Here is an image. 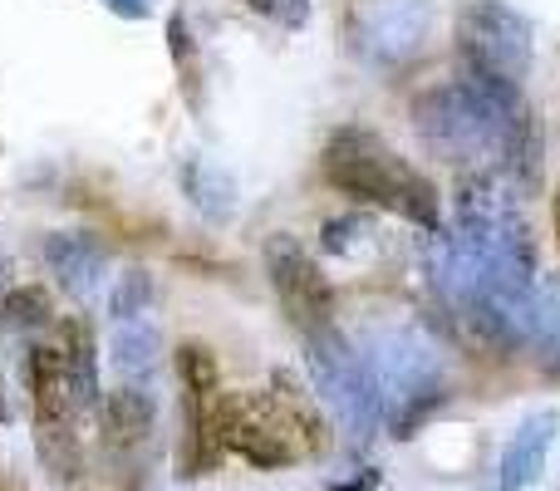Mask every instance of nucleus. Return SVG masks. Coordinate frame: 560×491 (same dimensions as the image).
Wrapping results in <instances>:
<instances>
[{
	"label": "nucleus",
	"mask_w": 560,
	"mask_h": 491,
	"mask_svg": "<svg viewBox=\"0 0 560 491\" xmlns=\"http://www.w3.org/2000/svg\"><path fill=\"white\" fill-rule=\"evenodd\" d=\"M319 167H325V183L339 187L345 197H354V202L384 207V212L413 222L423 236L443 232L438 187L408 157H398L378 133H369V128H335Z\"/></svg>",
	"instance_id": "f257e3e1"
},
{
	"label": "nucleus",
	"mask_w": 560,
	"mask_h": 491,
	"mask_svg": "<svg viewBox=\"0 0 560 491\" xmlns=\"http://www.w3.org/2000/svg\"><path fill=\"white\" fill-rule=\"evenodd\" d=\"M369 374L378 384V404H384V428L404 443L413 437L438 408L447 404V374L438 349L413 329H369L364 349Z\"/></svg>",
	"instance_id": "f03ea898"
},
{
	"label": "nucleus",
	"mask_w": 560,
	"mask_h": 491,
	"mask_svg": "<svg viewBox=\"0 0 560 491\" xmlns=\"http://www.w3.org/2000/svg\"><path fill=\"white\" fill-rule=\"evenodd\" d=\"M305 364L315 378V394L339 418L349 443L364 447L384 428V404H378V384L359 344H349L339 329H319V335H305Z\"/></svg>",
	"instance_id": "7ed1b4c3"
},
{
	"label": "nucleus",
	"mask_w": 560,
	"mask_h": 491,
	"mask_svg": "<svg viewBox=\"0 0 560 491\" xmlns=\"http://www.w3.org/2000/svg\"><path fill=\"white\" fill-rule=\"evenodd\" d=\"M30 404H35V457L49 472V482L79 487L84 477V437H79V408L69 394L65 359L55 344L30 349Z\"/></svg>",
	"instance_id": "20e7f679"
},
{
	"label": "nucleus",
	"mask_w": 560,
	"mask_h": 491,
	"mask_svg": "<svg viewBox=\"0 0 560 491\" xmlns=\"http://www.w3.org/2000/svg\"><path fill=\"white\" fill-rule=\"evenodd\" d=\"M457 59L463 69L487 79H502V84H522L532 74L536 59V30L522 10H512L506 0H467L457 10Z\"/></svg>",
	"instance_id": "39448f33"
},
{
	"label": "nucleus",
	"mask_w": 560,
	"mask_h": 491,
	"mask_svg": "<svg viewBox=\"0 0 560 491\" xmlns=\"http://www.w3.org/2000/svg\"><path fill=\"white\" fill-rule=\"evenodd\" d=\"M266 276H271L280 309H285V319L300 335L335 329V285L290 232L266 236Z\"/></svg>",
	"instance_id": "423d86ee"
},
{
	"label": "nucleus",
	"mask_w": 560,
	"mask_h": 491,
	"mask_svg": "<svg viewBox=\"0 0 560 491\" xmlns=\"http://www.w3.org/2000/svg\"><path fill=\"white\" fill-rule=\"evenodd\" d=\"M428 15L423 0H374L354 15V55L374 69H404L428 49Z\"/></svg>",
	"instance_id": "0eeeda50"
},
{
	"label": "nucleus",
	"mask_w": 560,
	"mask_h": 491,
	"mask_svg": "<svg viewBox=\"0 0 560 491\" xmlns=\"http://www.w3.org/2000/svg\"><path fill=\"white\" fill-rule=\"evenodd\" d=\"M226 453H242L261 472L290 467L300 457L290 428L280 423L271 394H226Z\"/></svg>",
	"instance_id": "6e6552de"
},
{
	"label": "nucleus",
	"mask_w": 560,
	"mask_h": 491,
	"mask_svg": "<svg viewBox=\"0 0 560 491\" xmlns=\"http://www.w3.org/2000/svg\"><path fill=\"white\" fill-rule=\"evenodd\" d=\"M98 423H104V472H124L128 491H138V467L133 453H143L153 443L158 428V398L148 394L143 384H124L114 394H104V408H98Z\"/></svg>",
	"instance_id": "1a4fd4ad"
},
{
	"label": "nucleus",
	"mask_w": 560,
	"mask_h": 491,
	"mask_svg": "<svg viewBox=\"0 0 560 491\" xmlns=\"http://www.w3.org/2000/svg\"><path fill=\"white\" fill-rule=\"evenodd\" d=\"M45 266H49V276H55V285L84 305V300L98 295V285H104V276H108V246L89 232H49Z\"/></svg>",
	"instance_id": "9d476101"
},
{
	"label": "nucleus",
	"mask_w": 560,
	"mask_h": 491,
	"mask_svg": "<svg viewBox=\"0 0 560 491\" xmlns=\"http://www.w3.org/2000/svg\"><path fill=\"white\" fill-rule=\"evenodd\" d=\"M55 349L65 359V378H69V394H74L79 418L104 408V394H98V344H94V325L84 315H65L55 329Z\"/></svg>",
	"instance_id": "9b49d317"
},
{
	"label": "nucleus",
	"mask_w": 560,
	"mask_h": 491,
	"mask_svg": "<svg viewBox=\"0 0 560 491\" xmlns=\"http://www.w3.org/2000/svg\"><path fill=\"white\" fill-rule=\"evenodd\" d=\"M271 404H276L280 423L290 428V437H295L300 457L329 453V423H325V413H319L315 394H305V384H300L290 369H276V374H271Z\"/></svg>",
	"instance_id": "f8f14e48"
},
{
	"label": "nucleus",
	"mask_w": 560,
	"mask_h": 491,
	"mask_svg": "<svg viewBox=\"0 0 560 491\" xmlns=\"http://www.w3.org/2000/svg\"><path fill=\"white\" fill-rule=\"evenodd\" d=\"M556 428H560L556 413H536L516 428V437L506 443L502 463H497V477H492L497 491H526L541 477L546 453H551V443H556Z\"/></svg>",
	"instance_id": "ddd939ff"
},
{
	"label": "nucleus",
	"mask_w": 560,
	"mask_h": 491,
	"mask_svg": "<svg viewBox=\"0 0 560 491\" xmlns=\"http://www.w3.org/2000/svg\"><path fill=\"white\" fill-rule=\"evenodd\" d=\"M177 183H183V197L192 202V212L207 217L212 226H226L236 217V177L226 167H217L212 157H183Z\"/></svg>",
	"instance_id": "4468645a"
},
{
	"label": "nucleus",
	"mask_w": 560,
	"mask_h": 491,
	"mask_svg": "<svg viewBox=\"0 0 560 491\" xmlns=\"http://www.w3.org/2000/svg\"><path fill=\"white\" fill-rule=\"evenodd\" d=\"M108 354H114V369L124 378H148L158 369V354H163V335L148 319H124L108 339Z\"/></svg>",
	"instance_id": "2eb2a0df"
},
{
	"label": "nucleus",
	"mask_w": 560,
	"mask_h": 491,
	"mask_svg": "<svg viewBox=\"0 0 560 491\" xmlns=\"http://www.w3.org/2000/svg\"><path fill=\"white\" fill-rule=\"evenodd\" d=\"M532 349L541 369L560 378V276L536 280V309H532Z\"/></svg>",
	"instance_id": "dca6fc26"
},
{
	"label": "nucleus",
	"mask_w": 560,
	"mask_h": 491,
	"mask_svg": "<svg viewBox=\"0 0 560 491\" xmlns=\"http://www.w3.org/2000/svg\"><path fill=\"white\" fill-rule=\"evenodd\" d=\"M173 364H177L183 398H212V394H222V369H217V354L202 344V339H187V344H177Z\"/></svg>",
	"instance_id": "f3484780"
},
{
	"label": "nucleus",
	"mask_w": 560,
	"mask_h": 491,
	"mask_svg": "<svg viewBox=\"0 0 560 491\" xmlns=\"http://www.w3.org/2000/svg\"><path fill=\"white\" fill-rule=\"evenodd\" d=\"M55 319V300L45 285H15L10 295H0V325L10 335H30V329H45Z\"/></svg>",
	"instance_id": "a211bd4d"
},
{
	"label": "nucleus",
	"mask_w": 560,
	"mask_h": 491,
	"mask_svg": "<svg viewBox=\"0 0 560 491\" xmlns=\"http://www.w3.org/2000/svg\"><path fill=\"white\" fill-rule=\"evenodd\" d=\"M167 55L177 65V84H183V98L202 114V55H197V39L187 30V15L167 20Z\"/></svg>",
	"instance_id": "6ab92c4d"
},
{
	"label": "nucleus",
	"mask_w": 560,
	"mask_h": 491,
	"mask_svg": "<svg viewBox=\"0 0 560 491\" xmlns=\"http://www.w3.org/2000/svg\"><path fill=\"white\" fill-rule=\"evenodd\" d=\"M148 305H153V276H148V270H128V276H118L114 295H108V315L124 325V319H143Z\"/></svg>",
	"instance_id": "aec40b11"
},
{
	"label": "nucleus",
	"mask_w": 560,
	"mask_h": 491,
	"mask_svg": "<svg viewBox=\"0 0 560 491\" xmlns=\"http://www.w3.org/2000/svg\"><path fill=\"white\" fill-rule=\"evenodd\" d=\"M369 236V217L349 212V217H329L325 226H319V246L329 250V256H349L359 242Z\"/></svg>",
	"instance_id": "412c9836"
},
{
	"label": "nucleus",
	"mask_w": 560,
	"mask_h": 491,
	"mask_svg": "<svg viewBox=\"0 0 560 491\" xmlns=\"http://www.w3.org/2000/svg\"><path fill=\"white\" fill-rule=\"evenodd\" d=\"M252 15H266L280 30H305L310 25V0H242Z\"/></svg>",
	"instance_id": "4be33fe9"
},
{
	"label": "nucleus",
	"mask_w": 560,
	"mask_h": 491,
	"mask_svg": "<svg viewBox=\"0 0 560 491\" xmlns=\"http://www.w3.org/2000/svg\"><path fill=\"white\" fill-rule=\"evenodd\" d=\"M114 15H124V20H148L153 15V0H104Z\"/></svg>",
	"instance_id": "5701e85b"
},
{
	"label": "nucleus",
	"mask_w": 560,
	"mask_h": 491,
	"mask_svg": "<svg viewBox=\"0 0 560 491\" xmlns=\"http://www.w3.org/2000/svg\"><path fill=\"white\" fill-rule=\"evenodd\" d=\"M378 487V472H359L354 482H339L335 491H374Z\"/></svg>",
	"instance_id": "b1692460"
},
{
	"label": "nucleus",
	"mask_w": 560,
	"mask_h": 491,
	"mask_svg": "<svg viewBox=\"0 0 560 491\" xmlns=\"http://www.w3.org/2000/svg\"><path fill=\"white\" fill-rule=\"evenodd\" d=\"M0 491H25V487H20L15 472H5V467H0Z\"/></svg>",
	"instance_id": "393cba45"
},
{
	"label": "nucleus",
	"mask_w": 560,
	"mask_h": 491,
	"mask_svg": "<svg viewBox=\"0 0 560 491\" xmlns=\"http://www.w3.org/2000/svg\"><path fill=\"white\" fill-rule=\"evenodd\" d=\"M551 217H556V246H560V192H556V202H551Z\"/></svg>",
	"instance_id": "a878e982"
},
{
	"label": "nucleus",
	"mask_w": 560,
	"mask_h": 491,
	"mask_svg": "<svg viewBox=\"0 0 560 491\" xmlns=\"http://www.w3.org/2000/svg\"><path fill=\"white\" fill-rule=\"evenodd\" d=\"M0 423H10V404H5V388H0Z\"/></svg>",
	"instance_id": "bb28decb"
}]
</instances>
